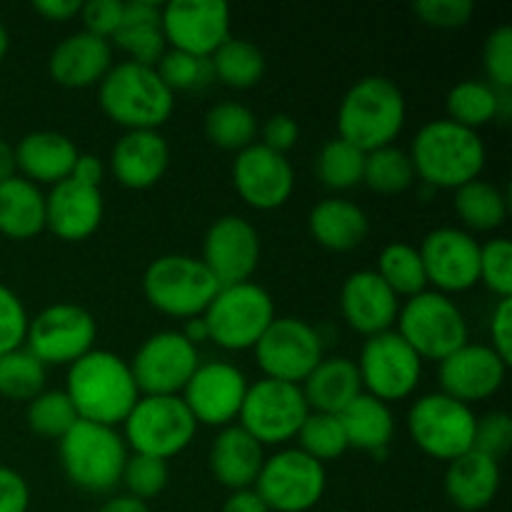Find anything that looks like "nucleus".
<instances>
[{
	"label": "nucleus",
	"instance_id": "f257e3e1",
	"mask_svg": "<svg viewBox=\"0 0 512 512\" xmlns=\"http://www.w3.org/2000/svg\"><path fill=\"white\" fill-rule=\"evenodd\" d=\"M65 393L80 420L110 428L123 425L140 398L128 360L95 348L70 365Z\"/></svg>",
	"mask_w": 512,
	"mask_h": 512
},
{
	"label": "nucleus",
	"instance_id": "f03ea898",
	"mask_svg": "<svg viewBox=\"0 0 512 512\" xmlns=\"http://www.w3.org/2000/svg\"><path fill=\"white\" fill-rule=\"evenodd\" d=\"M408 155L413 160L415 178L430 188L458 190L480 178L488 150L478 130L438 118L415 133Z\"/></svg>",
	"mask_w": 512,
	"mask_h": 512
},
{
	"label": "nucleus",
	"instance_id": "7ed1b4c3",
	"mask_svg": "<svg viewBox=\"0 0 512 512\" xmlns=\"http://www.w3.org/2000/svg\"><path fill=\"white\" fill-rule=\"evenodd\" d=\"M405 105L403 90L385 75H365L348 88L338 108V138L363 153L393 145L403 133Z\"/></svg>",
	"mask_w": 512,
	"mask_h": 512
},
{
	"label": "nucleus",
	"instance_id": "20e7f679",
	"mask_svg": "<svg viewBox=\"0 0 512 512\" xmlns=\"http://www.w3.org/2000/svg\"><path fill=\"white\" fill-rule=\"evenodd\" d=\"M98 100L110 120L128 130H158L175 110V93L153 65L123 60L98 83Z\"/></svg>",
	"mask_w": 512,
	"mask_h": 512
},
{
	"label": "nucleus",
	"instance_id": "39448f33",
	"mask_svg": "<svg viewBox=\"0 0 512 512\" xmlns=\"http://www.w3.org/2000/svg\"><path fill=\"white\" fill-rule=\"evenodd\" d=\"M63 473L85 493H110L118 488L128 463V445L110 425L78 420L58 440Z\"/></svg>",
	"mask_w": 512,
	"mask_h": 512
},
{
	"label": "nucleus",
	"instance_id": "423d86ee",
	"mask_svg": "<svg viewBox=\"0 0 512 512\" xmlns=\"http://www.w3.org/2000/svg\"><path fill=\"white\" fill-rule=\"evenodd\" d=\"M218 290V280L203 260L185 253L160 255L143 273L145 300L170 318H200Z\"/></svg>",
	"mask_w": 512,
	"mask_h": 512
},
{
	"label": "nucleus",
	"instance_id": "0eeeda50",
	"mask_svg": "<svg viewBox=\"0 0 512 512\" xmlns=\"http://www.w3.org/2000/svg\"><path fill=\"white\" fill-rule=\"evenodd\" d=\"M123 428L128 450L160 460L183 453L198 433V423L180 395H140Z\"/></svg>",
	"mask_w": 512,
	"mask_h": 512
},
{
	"label": "nucleus",
	"instance_id": "6e6552de",
	"mask_svg": "<svg viewBox=\"0 0 512 512\" xmlns=\"http://www.w3.org/2000/svg\"><path fill=\"white\" fill-rule=\"evenodd\" d=\"M395 333L420 355V360H445L468 343V318L453 298L438 290H423L398 313Z\"/></svg>",
	"mask_w": 512,
	"mask_h": 512
},
{
	"label": "nucleus",
	"instance_id": "1a4fd4ad",
	"mask_svg": "<svg viewBox=\"0 0 512 512\" xmlns=\"http://www.w3.org/2000/svg\"><path fill=\"white\" fill-rule=\"evenodd\" d=\"M203 320L215 345L235 353L250 350L275 320L273 295L253 280L225 285L208 305Z\"/></svg>",
	"mask_w": 512,
	"mask_h": 512
},
{
	"label": "nucleus",
	"instance_id": "9d476101",
	"mask_svg": "<svg viewBox=\"0 0 512 512\" xmlns=\"http://www.w3.org/2000/svg\"><path fill=\"white\" fill-rule=\"evenodd\" d=\"M475 420L478 415L470 405L445 393H430L410 408L408 430L425 455L450 463L473 450Z\"/></svg>",
	"mask_w": 512,
	"mask_h": 512
},
{
	"label": "nucleus",
	"instance_id": "9b49d317",
	"mask_svg": "<svg viewBox=\"0 0 512 512\" xmlns=\"http://www.w3.org/2000/svg\"><path fill=\"white\" fill-rule=\"evenodd\" d=\"M328 488L325 465L300 448H285L265 458L255 480V493L270 512H308L323 500Z\"/></svg>",
	"mask_w": 512,
	"mask_h": 512
},
{
	"label": "nucleus",
	"instance_id": "f8f14e48",
	"mask_svg": "<svg viewBox=\"0 0 512 512\" xmlns=\"http://www.w3.org/2000/svg\"><path fill=\"white\" fill-rule=\"evenodd\" d=\"M308 415L310 408L300 385L263 378L248 385L238 425L265 448V445H283L293 440Z\"/></svg>",
	"mask_w": 512,
	"mask_h": 512
},
{
	"label": "nucleus",
	"instance_id": "ddd939ff",
	"mask_svg": "<svg viewBox=\"0 0 512 512\" xmlns=\"http://www.w3.org/2000/svg\"><path fill=\"white\" fill-rule=\"evenodd\" d=\"M355 365H358L363 393L388 405L413 395L423 378V360L395 330L365 340Z\"/></svg>",
	"mask_w": 512,
	"mask_h": 512
},
{
	"label": "nucleus",
	"instance_id": "4468645a",
	"mask_svg": "<svg viewBox=\"0 0 512 512\" xmlns=\"http://www.w3.org/2000/svg\"><path fill=\"white\" fill-rule=\"evenodd\" d=\"M98 335L93 313L73 303H55L40 310L28 325L25 348L48 365H73L90 353Z\"/></svg>",
	"mask_w": 512,
	"mask_h": 512
},
{
	"label": "nucleus",
	"instance_id": "2eb2a0df",
	"mask_svg": "<svg viewBox=\"0 0 512 512\" xmlns=\"http://www.w3.org/2000/svg\"><path fill=\"white\" fill-rule=\"evenodd\" d=\"M255 360L265 378L300 385L325 358L323 338L303 318H275L255 343Z\"/></svg>",
	"mask_w": 512,
	"mask_h": 512
},
{
	"label": "nucleus",
	"instance_id": "dca6fc26",
	"mask_svg": "<svg viewBox=\"0 0 512 512\" xmlns=\"http://www.w3.org/2000/svg\"><path fill=\"white\" fill-rule=\"evenodd\" d=\"M200 365V353L180 330L150 335L130 360L140 395H178Z\"/></svg>",
	"mask_w": 512,
	"mask_h": 512
},
{
	"label": "nucleus",
	"instance_id": "f3484780",
	"mask_svg": "<svg viewBox=\"0 0 512 512\" xmlns=\"http://www.w3.org/2000/svg\"><path fill=\"white\" fill-rule=\"evenodd\" d=\"M248 385V378L238 365L210 360L198 365L180 398L198 425L228 428L233 420H238Z\"/></svg>",
	"mask_w": 512,
	"mask_h": 512
},
{
	"label": "nucleus",
	"instance_id": "a211bd4d",
	"mask_svg": "<svg viewBox=\"0 0 512 512\" xmlns=\"http://www.w3.org/2000/svg\"><path fill=\"white\" fill-rule=\"evenodd\" d=\"M165 43L210 58L230 38V5L223 0H170L163 5Z\"/></svg>",
	"mask_w": 512,
	"mask_h": 512
},
{
	"label": "nucleus",
	"instance_id": "6ab92c4d",
	"mask_svg": "<svg viewBox=\"0 0 512 512\" xmlns=\"http://www.w3.org/2000/svg\"><path fill=\"white\" fill-rule=\"evenodd\" d=\"M428 283L438 293H465L480 283V243L463 228H435L420 245Z\"/></svg>",
	"mask_w": 512,
	"mask_h": 512
},
{
	"label": "nucleus",
	"instance_id": "aec40b11",
	"mask_svg": "<svg viewBox=\"0 0 512 512\" xmlns=\"http://www.w3.org/2000/svg\"><path fill=\"white\" fill-rule=\"evenodd\" d=\"M200 260L213 273L220 288L248 283L260 263L258 230L240 215H223L205 233Z\"/></svg>",
	"mask_w": 512,
	"mask_h": 512
},
{
	"label": "nucleus",
	"instance_id": "412c9836",
	"mask_svg": "<svg viewBox=\"0 0 512 512\" xmlns=\"http://www.w3.org/2000/svg\"><path fill=\"white\" fill-rule=\"evenodd\" d=\"M233 185L250 208H283L295 190L293 163L288 155L275 153L263 143H253L235 155Z\"/></svg>",
	"mask_w": 512,
	"mask_h": 512
},
{
	"label": "nucleus",
	"instance_id": "4be33fe9",
	"mask_svg": "<svg viewBox=\"0 0 512 512\" xmlns=\"http://www.w3.org/2000/svg\"><path fill=\"white\" fill-rule=\"evenodd\" d=\"M510 365L490 345L465 343L445 360H440V393L465 405L483 403L503 388Z\"/></svg>",
	"mask_w": 512,
	"mask_h": 512
},
{
	"label": "nucleus",
	"instance_id": "5701e85b",
	"mask_svg": "<svg viewBox=\"0 0 512 512\" xmlns=\"http://www.w3.org/2000/svg\"><path fill=\"white\" fill-rule=\"evenodd\" d=\"M340 313L355 333L373 338L393 330L400 313V298L375 270H358L348 275L340 288Z\"/></svg>",
	"mask_w": 512,
	"mask_h": 512
},
{
	"label": "nucleus",
	"instance_id": "b1692460",
	"mask_svg": "<svg viewBox=\"0 0 512 512\" xmlns=\"http://www.w3.org/2000/svg\"><path fill=\"white\" fill-rule=\"evenodd\" d=\"M105 215V200L100 188L68 178L53 185L45 195V228L60 240L80 243L100 228Z\"/></svg>",
	"mask_w": 512,
	"mask_h": 512
},
{
	"label": "nucleus",
	"instance_id": "393cba45",
	"mask_svg": "<svg viewBox=\"0 0 512 512\" xmlns=\"http://www.w3.org/2000/svg\"><path fill=\"white\" fill-rule=\"evenodd\" d=\"M170 165V145L160 130H125L113 145L110 170L128 190L153 188Z\"/></svg>",
	"mask_w": 512,
	"mask_h": 512
},
{
	"label": "nucleus",
	"instance_id": "a878e982",
	"mask_svg": "<svg viewBox=\"0 0 512 512\" xmlns=\"http://www.w3.org/2000/svg\"><path fill=\"white\" fill-rule=\"evenodd\" d=\"M110 68H113L110 40L98 38L88 30L60 40L48 58V70L55 83L73 90L98 85Z\"/></svg>",
	"mask_w": 512,
	"mask_h": 512
},
{
	"label": "nucleus",
	"instance_id": "bb28decb",
	"mask_svg": "<svg viewBox=\"0 0 512 512\" xmlns=\"http://www.w3.org/2000/svg\"><path fill=\"white\" fill-rule=\"evenodd\" d=\"M80 150L58 130H33L15 145V165L35 185H58L70 178Z\"/></svg>",
	"mask_w": 512,
	"mask_h": 512
},
{
	"label": "nucleus",
	"instance_id": "cd10ccee",
	"mask_svg": "<svg viewBox=\"0 0 512 512\" xmlns=\"http://www.w3.org/2000/svg\"><path fill=\"white\" fill-rule=\"evenodd\" d=\"M500 483H503V470L498 460L478 450H468L448 463L443 488L445 498L460 512H483L498 498Z\"/></svg>",
	"mask_w": 512,
	"mask_h": 512
},
{
	"label": "nucleus",
	"instance_id": "c85d7f7f",
	"mask_svg": "<svg viewBox=\"0 0 512 512\" xmlns=\"http://www.w3.org/2000/svg\"><path fill=\"white\" fill-rule=\"evenodd\" d=\"M263 445L243 430L240 425L220 428L218 438L210 445V470L213 478L230 493L255 488L260 470H263Z\"/></svg>",
	"mask_w": 512,
	"mask_h": 512
},
{
	"label": "nucleus",
	"instance_id": "c756f323",
	"mask_svg": "<svg viewBox=\"0 0 512 512\" xmlns=\"http://www.w3.org/2000/svg\"><path fill=\"white\" fill-rule=\"evenodd\" d=\"M308 230L318 245L333 253L360 248L370 233V220L358 203L345 198H325L310 210Z\"/></svg>",
	"mask_w": 512,
	"mask_h": 512
},
{
	"label": "nucleus",
	"instance_id": "7c9ffc66",
	"mask_svg": "<svg viewBox=\"0 0 512 512\" xmlns=\"http://www.w3.org/2000/svg\"><path fill=\"white\" fill-rule=\"evenodd\" d=\"M300 390L313 413L340 415L363 393V383H360L358 365L335 355V358L320 360L313 373L300 383Z\"/></svg>",
	"mask_w": 512,
	"mask_h": 512
},
{
	"label": "nucleus",
	"instance_id": "2f4dec72",
	"mask_svg": "<svg viewBox=\"0 0 512 512\" xmlns=\"http://www.w3.org/2000/svg\"><path fill=\"white\" fill-rule=\"evenodd\" d=\"M113 40L130 55V60L155 68L168 50L163 33V5L153 0H128Z\"/></svg>",
	"mask_w": 512,
	"mask_h": 512
},
{
	"label": "nucleus",
	"instance_id": "473e14b6",
	"mask_svg": "<svg viewBox=\"0 0 512 512\" xmlns=\"http://www.w3.org/2000/svg\"><path fill=\"white\" fill-rule=\"evenodd\" d=\"M448 120L478 130L490 120L508 123L512 110V90H498L488 80H460L445 98Z\"/></svg>",
	"mask_w": 512,
	"mask_h": 512
},
{
	"label": "nucleus",
	"instance_id": "72a5a7b5",
	"mask_svg": "<svg viewBox=\"0 0 512 512\" xmlns=\"http://www.w3.org/2000/svg\"><path fill=\"white\" fill-rule=\"evenodd\" d=\"M343 423L348 448L365 450L373 455H385L390 448V440L395 433V418L388 403L373 398L368 393H360L343 413L338 415Z\"/></svg>",
	"mask_w": 512,
	"mask_h": 512
},
{
	"label": "nucleus",
	"instance_id": "f704fd0d",
	"mask_svg": "<svg viewBox=\"0 0 512 512\" xmlns=\"http://www.w3.org/2000/svg\"><path fill=\"white\" fill-rule=\"evenodd\" d=\"M45 230V193L30 180L15 178L0 183V235L30 240Z\"/></svg>",
	"mask_w": 512,
	"mask_h": 512
},
{
	"label": "nucleus",
	"instance_id": "c9c22d12",
	"mask_svg": "<svg viewBox=\"0 0 512 512\" xmlns=\"http://www.w3.org/2000/svg\"><path fill=\"white\" fill-rule=\"evenodd\" d=\"M455 213L468 230H498L508 220V195L488 180H470L455 190Z\"/></svg>",
	"mask_w": 512,
	"mask_h": 512
},
{
	"label": "nucleus",
	"instance_id": "e433bc0d",
	"mask_svg": "<svg viewBox=\"0 0 512 512\" xmlns=\"http://www.w3.org/2000/svg\"><path fill=\"white\" fill-rule=\"evenodd\" d=\"M210 68L213 78L228 88H253L265 75V55L255 43L245 38L230 35L213 55H210Z\"/></svg>",
	"mask_w": 512,
	"mask_h": 512
},
{
	"label": "nucleus",
	"instance_id": "4c0bfd02",
	"mask_svg": "<svg viewBox=\"0 0 512 512\" xmlns=\"http://www.w3.org/2000/svg\"><path fill=\"white\" fill-rule=\"evenodd\" d=\"M203 125L210 143L223 150H235V153L253 145L255 135H258V118L253 110L243 103H233V100L213 105L205 113Z\"/></svg>",
	"mask_w": 512,
	"mask_h": 512
},
{
	"label": "nucleus",
	"instance_id": "58836bf2",
	"mask_svg": "<svg viewBox=\"0 0 512 512\" xmlns=\"http://www.w3.org/2000/svg\"><path fill=\"white\" fill-rule=\"evenodd\" d=\"M375 273L385 280L398 298H415L428 285L420 250L408 243H390L380 250L378 270Z\"/></svg>",
	"mask_w": 512,
	"mask_h": 512
},
{
	"label": "nucleus",
	"instance_id": "ea45409f",
	"mask_svg": "<svg viewBox=\"0 0 512 512\" xmlns=\"http://www.w3.org/2000/svg\"><path fill=\"white\" fill-rule=\"evenodd\" d=\"M363 183L383 195L405 193L415 183L413 160L398 145L370 150V153H365Z\"/></svg>",
	"mask_w": 512,
	"mask_h": 512
},
{
	"label": "nucleus",
	"instance_id": "a19ab883",
	"mask_svg": "<svg viewBox=\"0 0 512 512\" xmlns=\"http://www.w3.org/2000/svg\"><path fill=\"white\" fill-rule=\"evenodd\" d=\"M365 153L343 138H333L320 148L315 173L328 190H350L363 183Z\"/></svg>",
	"mask_w": 512,
	"mask_h": 512
},
{
	"label": "nucleus",
	"instance_id": "79ce46f5",
	"mask_svg": "<svg viewBox=\"0 0 512 512\" xmlns=\"http://www.w3.org/2000/svg\"><path fill=\"white\" fill-rule=\"evenodd\" d=\"M45 390V365L28 348L0 355V395L8 400H30Z\"/></svg>",
	"mask_w": 512,
	"mask_h": 512
},
{
	"label": "nucleus",
	"instance_id": "37998d69",
	"mask_svg": "<svg viewBox=\"0 0 512 512\" xmlns=\"http://www.w3.org/2000/svg\"><path fill=\"white\" fill-rule=\"evenodd\" d=\"M25 420H28V428L40 438L60 440L80 418L65 390H43L28 403Z\"/></svg>",
	"mask_w": 512,
	"mask_h": 512
},
{
	"label": "nucleus",
	"instance_id": "c03bdc74",
	"mask_svg": "<svg viewBox=\"0 0 512 512\" xmlns=\"http://www.w3.org/2000/svg\"><path fill=\"white\" fill-rule=\"evenodd\" d=\"M295 438H298L300 450L305 455H310V458L323 465L328 460H338L348 450V438H345L343 423H340L338 415L313 413L310 410Z\"/></svg>",
	"mask_w": 512,
	"mask_h": 512
},
{
	"label": "nucleus",
	"instance_id": "a18cd8bd",
	"mask_svg": "<svg viewBox=\"0 0 512 512\" xmlns=\"http://www.w3.org/2000/svg\"><path fill=\"white\" fill-rule=\"evenodd\" d=\"M160 80L168 85L170 90H198L213 80V68H210V58H198V55L183 53V50L168 48L163 58L155 65Z\"/></svg>",
	"mask_w": 512,
	"mask_h": 512
},
{
	"label": "nucleus",
	"instance_id": "49530a36",
	"mask_svg": "<svg viewBox=\"0 0 512 512\" xmlns=\"http://www.w3.org/2000/svg\"><path fill=\"white\" fill-rule=\"evenodd\" d=\"M168 480H170L168 460L153 458V455L133 453L128 455V463H125L120 483L128 488V495L148 503V500L158 498V495L168 488Z\"/></svg>",
	"mask_w": 512,
	"mask_h": 512
},
{
	"label": "nucleus",
	"instance_id": "de8ad7c7",
	"mask_svg": "<svg viewBox=\"0 0 512 512\" xmlns=\"http://www.w3.org/2000/svg\"><path fill=\"white\" fill-rule=\"evenodd\" d=\"M480 283L500 298H512V245L493 238L480 245Z\"/></svg>",
	"mask_w": 512,
	"mask_h": 512
},
{
	"label": "nucleus",
	"instance_id": "09e8293b",
	"mask_svg": "<svg viewBox=\"0 0 512 512\" xmlns=\"http://www.w3.org/2000/svg\"><path fill=\"white\" fill-rule=\"evenodd\" d=\"M483 68L488 83L498 90H512V28L500 25L483 45Z\"/></svg>",
	"mask_w": 512,
	"mask_h": 512
},
{
	"label": "nucleus",
	"instance_id": "8fccbe9b",
	"mask_svg": "<svg viewBox=\"0 0 512 512\" xmlns=\"http://www.w3.org/2000/svg\"><path fill=\"white\" fill-rule=\"evenodd\" d=\"M512 448V418L505 410H493L475 420L473 450L493 460H503Z\"/></svg>",
	"mask_w": 512,
	"mask_h": 512
},
{
	"label": "nucleus",
	"instance_id": "3c124183",
	"mask_svg": "<svg viewBox=\"0 0 512 512\" xmlns=\"http://www.w3.org/2000/svg\"><path fill=\"white\" fill-rule=\"evenodd\" d=\"M28 325L30 318L23 300L8 285L0 283V355L23 348Z\"/></svg>",
	"mask_w": 512,
	"mask_h": 512
},
{
	"label": "nucleus",
	"instance_id": "603ef678",
	"mask_svg": "<svg viewBox=\"0 0 512 512\" xmlns=\"http://www.w3.org/2000/svg\"><path fill=\"white\" fill-rule=\"evenodd\" d=\"M415 15L433 28H460L475 13L470 0H420L413 5Z\"/></svg>",
	"mask_w": 512,
	"mask_h": 512
},
{
	"label": "nucleus",
	"instance_id": "864d4df0",
	"mask_svg": "<svg viewBox=\"0 0 512 512\" xmlns=\"http://www.w3.org/2000/svg\"><path fill=\"white\" fill-rule=\"evenodd\" d=\"M123 5L120 0H88L80 5V18H83V30L98 35V38L113 40L120 20H123Z\"/></svg>",
	"mask_w": 512,
	"mask_h": 512
},
{
	"label": "nucleus",
	"instance_id": "5fc2aeb1",
	"mask_svg": "<svg viewBox=\"0 0 512 512\" xmlns=\"http://www.w3.org/2000/svg\"><path fill=\"white\" fill-rule=\"evenodd\" d=\"M260 135H263L260 143H263L265 148L285 155L290 148H295V143H298L300 138L298 120L288 113H275L265 120V125L260 128Z\"/></svg>",
	"mask_w": 512,
	"mask_h": 512
},
{
	"label": "nucleus",
	"instance_id": "6e6d98bb",
	"mask_svg": "<svg viewBox=\"0 0 512 512\" xmlns=\"http://www.w3.org/2000/svg\"><path fill=\"white\" fill-rule=\"evenodd\" d=\"M490 348L505 360L512 363V298H500L498 305L493 308L490 315Z\"/></svg>",
	"mask_w": 512,
	"mask_h": 512
},
{
	"label": "nucleus",
	"instance_id": "4d7b16f0",
	"mask_svg": "<svg viewBox=\"0 0 512 512\" xmlns=\"http://www.w3.org/2000/svg\"><path fill=\"white\" fill-rule=\"evenodd\" d=\"M30 488L28 480L13 468L0 465V512H28Z\"/></svg>",
	"mask_w": 512,
	"mask_h": 512
},
{
	"label": "nucleus",
	"instance_id": "13d9d810",
	"mask_svg": "<svg viewBox=\"0 0 512 512\" xmlns=\"http://www.w3.org/2000/svg\"><path fill=\"white\" fill-rule=\"evenodd\" d=\"M70 178L78 180V183L90 185V188H100L105 178V165L98 155L90 153H80L78 160H75V168L70 173Z\"/></svg>",
	"mask_w": 512,
	"mask_h": 512
},
{
	"label": "nucleus",
	"instance_id": "bf43d9fd",
	"mask_svg": "<svg viewBox=\"0 0 512 512\" xmlns=\"http://www.w3.org/2000/svg\"><path fill=\"white\" fill-rule=\"evenodd\" d=\"M220 512H270V510L268 505L263 503V498L255 493V488H248V490H235V493H230Z\"/></svg>",
	"mask_w": 512,
	"mask_h": 512
},
{
	"label": "nucleus",
	"instance_id": "052dcab7",
	"mask_svg": "<svg viewBox=\"0 0 512 512\" xmlns=\"http://www.w3.org/2000/svg\"><path fill=\"white\" fill-rule=\"evenodd\" d=\"M80 5V0H35L33 8L45 20H68L80 13Z\"/></svg>",
	"mask_w": 512,
	"mask_h": 512
},
{
	"label": "nucleus",
	"instance_id": "680f3d73",
	"mask_svg": "<svg viewBox=\"0 0 512 512\" xmlns=\"http://www.w3.org/2000/svg\"><path fill=\"white\" fill-rule=\"evenodd\" d=\"M98 512H150L148 503L133 498V495H115L108 503H103V508Z\"/></svg>",
	"mask_w": 512,
	"mask_h": 512
},
{
	"label": "nucleus",
	"instance_id": "e2e57ef3",
	"mask_svg": "<svg viewBox=\"0 0 512 512\" xmlns=\"http://www.w3.org/2000/svg\"><path fill=\"white\" fill-rule=\"evenodd\" d=\"M15 173H18V165H15V145L0 138V183L15 178Z\"/></svg>",
	"mask_w": 512,
	"mask_h": 512
},
{
	"label": "nucleus",
	"instance_id": "0e129e2a",
	"mask_svg": "<svg viewBox=\"0 0 512 512\" xmlns=\"http://www.w3.org/2000/svg\"><path fill=\"white\" fill-rule=\"evenodd\" d=\"M180 333L185 335V340H190V343L198 348L200 343H205V340H210V333H208V325H205L203 315L200 318H190L185 320V328L180 330Z\"/></svg>",
	"mask_w": 512,
	"mask_h": 512
},
{
	"label": "nucleus",
	"instance_id": "69168bd1",
	"mask_svg": "<svg viewBox=\"0 0 512 512\" xmlns=\"http://www.w3.org/2000/svg\"><path fill=\"white\" fill-rule=\"evenodd\" d=\"M8 48H10V35H8V30H5V25L0 23V60L8 55Z\"/></svg>",
	"mask_w": 512,
	"mask_h": 512
}]
</instances>
